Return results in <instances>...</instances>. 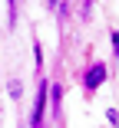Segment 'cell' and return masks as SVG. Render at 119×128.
Masks as SVG:
<instances>
[{
	"instance_id": "obj_3",
	"label": "cell",
	"mask_w": 119,
	"mask_h": 128,
	"mask_svg": "<svg viewBox=\"0 0 119 128\" xmlns=\"http://www.w3.org/2000/svg\"><path fill=\"white\" fill-rule=\"evenodd\" d=\"M10 95H13V98H20V95H23V86H20V82H17V79H13V82H10Z\"/></svg>"
},
{
	"instance_id": "obj_2",
	"label": "cell",
	"mask_w": 119,
	"mask_h": 128,
	"mask_svg": "<svg viewBox=\"0 0 119 128\" xmlns=\"http://www.w3.org/2000/svg\"><path fill=\"white\" fill-rule=\"evenodd\" d=\"M43 108H46V82H40V92H36V105H33V122L43 118Z\"/></svg>"
},
{
	"instance_id": "obj_1",
	"label": "cell",
	"mask_w": 119,
	"mask_h": 128,
	"mask_svg": "<svg viewBox=\"0 0 119 128\" xmlns=\"http://www.w3.org/2000/svg\"><path fill=\"white\" fill-rule=\"evenodd\" d=\"M103 79H106V66H103V62H96V66L86 72V89H96Z\"/></svg>"
}]
</instances>
